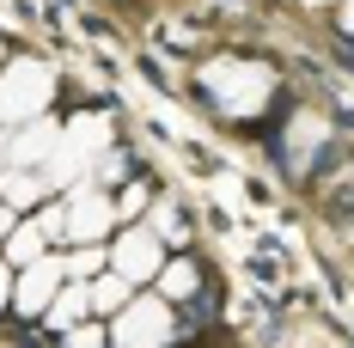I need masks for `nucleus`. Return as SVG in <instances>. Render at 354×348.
Instances as JSON below:
<instances>
[{
    "label": "nucleus",
    "instance_id": "obj_1",
    "mask_svg": "<svg viewBox=\"0 0 354 348\" xmlns=\"http://www.w3.org/2000/svg\"><path fill=\"white\" fill-rule=\"evenodd\" d=\"M202 92H208V104L220 116H232V122H250V116H263V104L275 98V73L269 62H245V55H220L202 68Z\"/></svg>",
    "mask_w": 354,
    "mask_h": 348
},
{
    "label": "nucleus",
    "instance_id": "obj_2",
    "mask_svg": "<svg viewBox=\"0 0 354 348\" xmlns=\"http://www.w3.org/2000/svg\"><path fill=\"white\" fill-rule=\"evenodd\" d=\"M49 104H55V68L37 62V55H6V68H0V122L19 129L31 116H49Z\"/></svg>",
    "mask_w": 354,
    "mask_h": 348
},
{
    "label": "nucleus",
    "instance_id": "obj_3",
    "mask_svg": "<svg viewBox=\"0 0 354 348\" xmlns=\"http://www.w3.org/2000/svg\"><path fill=\"white\" fill-rule=\"evenodd\" d=\"M110 269H122L135 287L159 281V269H165V239L147 220H122V232L110 239Z\"/></svg>",
    "mask_w": 354,
    "mask_h": 348
},
{
    "label": "nucleus",
    "instance_id": "obj_4",
    "mask_svg": "<svg viewBox=\"0 0 354 348\" xmlns=\"http://www.w3.org/2000/svg\"><path fill=\"white\" fill-rule=\"evenodd\" d=\"M68 202V244H104L110 226H116V202L104 196V183L92 177V183H80L62 196Z\"/></svg>",
    "mask_w": 354,
    "mask_h": 348
},
{
    "label": "nucleus",
    "instance_id": "obj_5",
    "mask_svg": "<svg viewBox=\"0 0 354 348\" xmlns=\"http://www.w3.org/2000/svg\"><path fill=\"white\" fill-rule=\"evenodd\" d=\"M177 300H165V293H159V300H129V306H122V312L110 318V342H165V336H177Z\"/></svg>",
    "mask_w": 354,
    "mask_h": 348
},
{
    "label": "nucleus",
    "instance_id": "obj_6",
    "mask_svg": "<svg viewBox=\"0 0 354 348\" xmlns=\"http://www.w3.org/2000/svg\"><path fill=\"white\" fill-rule=\"evenodd\" d=\"M62 250H49V257H37V263H25L19 275H12V318H31V324H43V312H49V300L62 293Z\"/></svg>",
    "mask_w": 354,
    "mask_h": 348
},
{
    "label": "nucleus",
    "instance_id": "obj_7",
    "mask_svg": "<svg viewBox=\"0 0 354 348\" xmlns=\"http://www.w3.org/2000/svg\"><path fill=\"white\" fill-rule=\"evenodd\" d=\"M324 153H330V122H324L318 110H293L287 116V135H281V159L293 177H306L318 165Z\"/></svg>",
    "mask_w": 354,
    "mask_h": 348
},
{
    "label": "nucleus",
    "instance_id": "obj_8",
    "mask_svg": "<svg viewBox=\"0 0 354 348\" xmlns=\"http://www.w3.org/2000/svg\"><path fill=\"white\" fill-rule=\"evenodd\" d=\"M49 250H55V239H49V226L37 220V208H31V214H19V220H12V232L0 239V257H6L12 269H25V263L49 257Z\"/></svg>",
    "mask_w": 354,
    "mask_h": 348
},
{
    "label": "nucleus",
    "instance_id": "obj_9",
    "mask_svg": "<svg viewBox=\"0 0 354 348\" xmlns=\"http://www.w3.org/2000/svg\"><path fill=\"white\" fill-rule=\"evenodd\" d=\"M86 312H92V287L68 275V281H62V293L49 300V312H43V330H55V336H62V330H73Z\"/></svg>",
    "mask_w": 354,
    "mask_h": 348
},
{
    "label": "nucleus",
    "instance_id": "obj_10",
    "mask_svg": "<svg viewBox=\"0 0 354 348\" xmlns=\"http://www.w3.org/2000/svg\"><path fill=\"white\" fill-rule=\"evenodd\" d=\"M86 287H92V312H98V318H116L122 306H129V293H135V281L122 275V269H110V263L86 281Z\"/></svg>",
    "mask_w": 354,
    "mask_h": 348
},
{
    "label": "nucleus",
    "instance_id": "obj_11",
    "mask_svg": "<svg viewBox=\"0 0 354 348\" xmlns=\"http://www.w3.org/2000/svg\"><path fill=\"white\" fill-rule=\"evenodd\" d=\"M159 293L177 300V306H189V300L202 293V269H196L189 257H165V269H159Z\"/></svg>",
    "mask_w": 354,
    "mask_h": 348
},
{
    "label": "nucleus",
    "instance_id": "obj_12",
    "mask_svg": "<svg viewBox=\"0 0 354 348\" xmlns=\"http://www.w3.org/2000/svg\"><path fill=\"white\" fill-rule=\"evenodd\" d=\"M104 263H110V244H68L62 250V275H73V281H92Z\"/></svg>",
    "mask_w": 354,
    "mask_h": 348
},
{
    "label": "nucleus",
    "instance_id": "obj_13",
    "mask_svg": "<svg viewBox=\"0 0 354 348\" xmlns=\"http://www.w3.org/2000/svg\"><path fill=\"white\" fill-rule=\"evenodd\" d=\"M147 214V183H122L116 190V220H141Z\"/></svg>",
    "mask_w": 354,
    "mask_h": 348
},
{
    "label": "nucleus",
    "instance_id": "obj_14",
    "mask_svg": "<svg viewBox=\"0 0 354 348\" xmlns=\"http://www.w3.org/2000/svg\"><path fill=\"white\" fill-rule=\"evenodd\" d=\"M12 275H19V269L0 257V312H12Z\"/></svg>",
    "mask_w": 354,
    "mask_h": 348
},
{
    "label": "nucleus",
    "instance_id": "obj_15",
    "mask_svg": "<svg viewBox=\"0 0 354 348\" xmlns=\"http://www.w3.org/2000/svg\"><path fill=\"white\" fill-rule=\"evenodd\" d=\"M342 25H348V37H354V0H348V19H342Z\"/></svg>",
    "mask_w": 354,
    "mask_h": 348
}]
</instances>
